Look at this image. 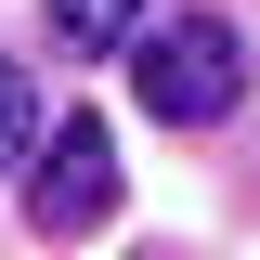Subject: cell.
I'll list each match as a JSON object with an SVG mask.
<instances>
[{
  "mask_svg": "<svg viewBox=\"0 0 260 260\" xmlns=\"http://www.w3.org/2000/svg\"><path fill=\"white\" fill-rule=\"evenodd\" d=\"M130 91H143L156 130H221L234 91H247L234 13H169V26H143V39H130Z\"/></svg>",
  "mask_w": 260,
  "mask_h": 260,
  "instance_id": "6da1fadb",
  "label": "cell"
},
{
  "mask_svg": "<svg viewBox=\"0 0 260 260\" xmlns=\"http://www.w3.org/2000/svg\"><path fill=\"white\" fill-rule=\"evenodd\" d=\"M104 208H117V143H104V117L39 130V169H26V234H39V247H78Z\"/></svg>",
  "mask_w": 260,
  "mask_h": 260,
  "instance_id": "7a4b0ae2",
  "label": "cell"
},
{
  "mask_svg": "<svg viewBox=\"0 0 260 260\" xmlns=\"http://www.w3.org/2000/svg\"><path fill=\"white\" fill-rule=\"evenodd\" d=\"M52 39L65 52H130L143 39V0H52Z\"/></svg>",
  "mask_w": 260,
  "mask_h": 260,
  "instance_id": "3957f363",
  "label": "cell"
},
{
  "mask_svg": "<svg viewBox=\"0 0 260 260\" xmlns=\"http://www.w3.org/2000/svg\"><path fill=\"white\" fill-rule=\"evenodd\" d=\"M39 156V104H26V65L0 52V169H26Z\"/></svg>",
  "mask_w": 260,
  "mask_h": 260,
  "instance_id": "277c9868",
  "label": "cell"
}]
</instances>
